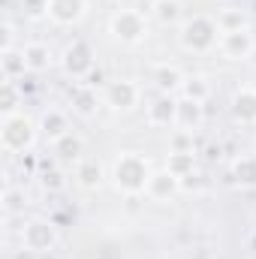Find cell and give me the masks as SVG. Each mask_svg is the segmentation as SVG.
Listing matches in <instances>:
<instances>
[{
  "mask_svg": "<svg viewBox=\"0 0 256 259\" xmlns=\"http://www.w3.org/2000/svg\"><path fill=\"white\" fill-rule=\"evenodd\" d=\"M151 160L139 151H124L115 166H112V181L121 193L127 196H139L148 190V181H151Z\"/></svg>",
  "mask_w": 256,
  "mask_h": 259,
  "instance_id": "obj_1",
  "label": "cell"
},
{
  "mask_svg": "<svg viewBox=\"0 0 256 259\" xmlns=\"http://www.w3.org/2000/svg\"><path fill=\"white\" fill-rule=\"evenodd\" d=\"M220 36H223V30H220L217 18L199 12V15H193V18H184L181 33H178V42H181L184 52L205 55V52H211L214 46H220Z\"/></svg>",
  "mask_w": 256,
  "mask_h": 259,
  "instance_id": "obj_2",
  "label": "cell"
},
{
  "mask_svg": "<svg viewBox=\"0 0 256 259\" xmlns=\"http://www.w3.org/2000/svg\"><path fill=\"white\" fill-rule=\"evenodd\" d=\"M36 136H39V124H33L24 112L9 115V118H3V124H0V145H3L6 154L30 151L33 142H36Z\"/></svg>",
  "mask_w": 256,
  "mask_h": 259,
  "instance_id": "obj_3",
  "label": "cell"
},
{
  "mask_svg": "<svg viewBox=\"0 0 256 259\" xmlns=\"http://www.w3.org/2000/svg\"><path fill=\"white\" fill-rule=\"evenodd\" d=\"M109 33L121 46H139L148 36V18L139 9H118L109 18Z\"/></svg>",
  "mask_w": 256,
  "mask_h": 259,
  "instance_id": "obj_4",
  "label": "cell"
},
{
  "mask_svg": "<svg viewBox=\"0 0 256 259\" xmlns=\"http://www.w3.org/2000/svg\"><path fill=\"white\" fill-rule=\"evenodd\" d=\"M58 241H61L58 226L52 220H46V217H33V220H27L21 226V247L27 253H36V256L39 253H52L58 247Z\"/></svg>",
  "mask_w": 256,
  "mask_h": 259,
  "instance_id": "obj_5",
  "label": "cell"
},
{
  "mask_svg": "<svg viewBox=\"0 0 256 259\" xmlns=\"http://www.w3.org/2000/svg\"><path fill=\"white\" fill-rule=\"evenodd\" d=\"M103 103L118 115H130L142 103V88L133 78H115L103 88Z\"/></svg>",
  "mask_w": 256,
  "mask_h": 259,
  "instance_id": "obj_6",
  "label": "cell"
},
{
  "mask_svg": "<svg viewBox=\"0 0 256 259\" xmlns=\"http://www.w3.org/2000/svg\"><path fill=\"white\" fill-rule=\"evenodd\" d=\"M61 66H64L66 75H72V78L81 81V78L97 66V55H94L91 42H84V39H72L64 52H61Z\"/></svg>",
  "mask_w": 256,
  "mask_h": 259,
  "instance_id": "obj_7",
  "label": "cell"
},
{
  "mask_svg": "<svg viewBox=\"0 0 256 259\" xmlns=\"http://www.w3.org/2000/svg\"><path fill=\"white\" fill-rule=\"evenodd\" d=\"M46 15L61 27H72L88 15V0H46Z\"/></svg>",
  "mask_w": 256,
  "mask_h": 259,
  "instance_id": "obj_8",
  "label": "cell"
},
{
  "mask_svg": "<svg viewBox=\"0 0 256 259\" xmlns=\"http://www.w3.org/2000/svg\"><path fill=\"white\" fill-rule=\"evenodd\" d=\"M145 121L148 127H175L178 124V100H172L169 94H160L157 100H151L145 106Z\"/></svg>",
  "mask_w": 256,
  "mask_h": 259,
  "instance_id": "obj_9",
  "label": "cell"
},
{
  "mask_svg": "<svg viewBox=\"0 0 256 259\" xmlns=\"http://www.w3.org/2000/svg\"><path fill=\"white\" fill-rule=\"evenodd\" d=\"M217 49L226 61H247L256 52V39L250 30H235V33H223Z\"/></svg>",
  "mask_w": 256,
  "mask_h": 259,
  "instance_id": "obj_10",
  "label": "cell"
},
{
  "mask_svg": "<svg viewBox=\"0 0 256 259\" xmlns=\"http://www.w3.org/2000/svg\"><path fill=\"white\" fill-rule=\"evenodd\" d=\"M181 178L178 175H172L169 169H160V172H154L151 175V181H148V190L145 193L151 196L154 202H169V199H175V196L181 193Z\"/></svg>",
  "mask_w": 256,
  "mask_h": 259,
  "instance_id": "obj_11",
  "label": "cell"
},
{
  "mask_svg": "<svg viewBox=\"0 0 256 259\" xmlns=\"http://www.w3.org/2000/svg\"><path fill=\"white\" fill-rule=\"evenodd\" d=\"M229 109H232V118L238 124H256V88H250V84L238 88Z\"/></svg>",
  "mask_w": 256,
  "mask_h": 259,
  "instance_id": "obj_12",
  "label": "cell"
},
{
  "mask_svg": "<svg viewBox=\"0 0 256 259\" xmlns=\"http://www.w3.org/2000/svg\"><path fill=\"white\" fill-rule=\"evenodd\" d=\"M69 106H72V112L81 115V118L97 115V109H100V94H97V88L78 81V84L72 88V94H69Z\"/></svg>",
  "mask_w": 256,
  "mask_h": 259,
  "instance_id": "obj_13",
  "label": "cell"
},
{
  "mask_svg": "<svg viewBox=\"0 0 256 259\" xmlns=\"http://www.w3.org/2000/svg\"><path fill=\"white\" fill-rule=\"evenodd\" d=\"M52 151H55V157L61 163H72L75 166L78 160H84V139L78 133H66L58 142H52Z\"/></svg>",
  "mask_w": 256,
  "mask_h": 259,
  "instance_id": "obj_14",
  "label": "cell"
},
{
  "mask_svg": "<svg viewBox=\"0 0 256 259\" xmlns=\"http://www.w3.org/2000/svg\"><path fill=\"white\" fill-rule=\"evenodd\" d=\"M103 178H106V172H103V163H100L97 157H84V160L75 163V184H78V187L97 190V187L103 184Z\"/></svg>",
  "mask_w": 256,
  "mask_h": 259,
  "instance_id": "obj_15",
  "label": "cell"
},
{
  "mask_svg": "<svg viewBox=\"0 0 256 259\" xmlns=\"http://www.w3.org/2000/svg\"><path fill=\"white\" fill-rule=\"evenodd\" d=\"M24 64H27V72H46V69H52L55 66V52L46 46V42H27L24 49Z\"/></svg>",
  "mask_w": 256,
  "mask_h": 259,
  "instance_id": "obj_16",
  "label": "cell"
},
{
  "mask_svg": "<svg viewBox=\"0 0 256 259\" xmlns=\"http://www.w3.org/2000/svg\"><path fill=\"white\" fill-rule=\"evenodd\" d=\"M39 133H42L49 142H58L61 136L72 133V130H69V118H66L64 109H46L42 118H39Z\"/></svg>",
  "mask_w": 256,
  "mask_h": 259,
  "instance_id": "obj_17",
  "label": "cell"
},
{
  "mask_svg": "<svg viewBox=\"0 0 256 259\" xmlns=\"http://www.w3.org/2000/svg\"><path fill=\"white\" fill-rule=\"evenodd\" d=\"M184 72L178 69L175 64H160V66H154V84H157V91L160 94H175V91H181L184 88Z\"/></svg>",
  "mask_w": 256,
  "mask_h": 259,
  "instance_id": "obj_18",
  "label": "cell"
},
{
  "mask_svg": "<svg viewBox=\"0 0 256 259\" xmlns=\"http://www.w3.org/2000/svg\"><path fill=\"white\" fill-rule=\"evenodd\" d=\"M202 106H205V103H196V100L181 97V100H178V124H175V127L196 133V130L202 127V121H205V109H202Z\"/></svg>",
  "mask_w": 256,
  "mask_h": 259,
  "instance_id": "obj_19",
  "label": "cell"
},
{
  "mask_svg": "<svg viewBox=\"0 0 256 259\" xmlns=\"http://www.w3.org/2000/svg\"><path fill=\"white\" fill-rule=\"evenodd\" d=\"M151 12H154L157 24H163V27L184 24V3L181 0H154Z\"/></svg>",
  "mask_w": 256,
  "mask_h": 259,
  "instance_id": "obj_20",
  "label": "cell"
},
{
  "mask_svg": "<svg viewBox=\"0 0 256 259\" xmlns=\"http://www.w3.org/2000/svg\"><path fill=\"white\" fill-rule=\"evenodd\" d=\"M18 106H24V88L18 81L3 78V88H0V112H3V118L18 115Z\"/></svg>",
  "mask_w": 256,
  "mask_h": 259,
  "instance_id": "obj_21",
  "label": "cell"
},
{
  "mask_svg": "<svg viewBox=\"0 0 256 259\" xmlns=\"http://www.w3.org/2000/svg\"><path fill=\"white\" fill-rule=\"evenodd\" d=\"M232 178L241 187H256V154H241L232 160Z\"/></svg>",
  "mask_w": 256,
  "mask_h": 259,
  "instance_id": "obj_22",
  "label": "cell"
},
{
  "mask_svg": "<svg viewBox=\"0 0 256 259\" xmlns=\"http://www.w3.org/2000/svg\"><path fill=\"white\" fill-rule=\"evenodd\" d=\"M0 66H3V78H9V81H18V78L27 72V64H24V52H15V49H3Z\"/></svg>",
  "mask_w": 256,
  "mask_h": 259,
  "instance_id": "obj_23",
  "label": "cell"
},
{
  "mask_svg": "<svg viewBox=\"0 0 256 259\" xmlns=\"http://www.w3.org/2000/svg\"><path fill=\"white\" fill-rule=\"evenodd\" d=\"M0 205H3V217H6V220H12V217L24 214V208H27V193H24L21 187H6Z\"/></svg>",
  "mask_w": 256,
  "mask_h": 259,
  "instance_id": "obj_24",
  "label": "cell"
},
{
  "mask_svg": "<svg viewBox=\"0 0 256 259\" xmlns=\"http://www.w3.org/2000/svg\"><path fill=\"white\" fill-rule=\"evenodd\" d=\"M181 97L196 100V103H205L211 97V81L205 75H187L184 78V88H181Z\"/></svg>",
  "mask_w": 256,
  "mask_h": 259,
  "instance_id": "obj_25",
  "label": "cell"
},
{
  "mask_svg": "<svg viewBox=\"0 0 256 259\" xmlns=\"http://www.w3.org/2000/svg\"><path fill=\"white\" fill-rule=\"evenodd\" d=\"M166 169L184 181L187 175L196 172V151H190V154H169L166 157Z\"/></svg>",
  "mask_w": 256,
  "mask_h": 259,
  "instance_id": "obj_26",
  "label": "cell"
},
{
  "mask_svg": "<svg viewBox=\"0 0 256 259\" xmlns=\"http://www.w3.org/2000/svg\"><path fill=\"white\" fill-rule=\"evenodd\" d=\"M217 24L223 33H235V30H247V12L244 9H223L217 15Z\"/></svg>",
  "mask_w": 256,
  "mask_h": 259,
  "instance_id": "obj_27",
  "label": "cell"
},
{
  "mask_svg": "<svg viewBox=\"0 0 256 259\" xmlns=\"http://www.w3.org/2000/svg\"><path fill=\"white\" fill-rule=\"evenodd\" d=\"M190 151H196V133L175 127L172 139H169V154H190Z\"/></svg>",
  "mask_w": 256,
  "mask_h": 259,
  "instance_id": "obj_28",
  "label": "cell"
},
{
  "mask_svg": "<svg viewBox=\"0 0 256 259\" xmlns=\"http://www.w3.org/2000/svg\"><path fill=\"white\" fill-rule=\"evenodd\" d=\"M39 184H42L49 193H58V190H64V187H66L64 172H58V169H46V172L39 175Z\"/></svg>",
  "mask_w": 256,
  "mask_h": 259,
  "instance_id": "obj_29",
  "label": "cell"
},
{
  "mask_svg": "<svg viewBox=\"0 0 256 259\" xmlns=\"http://www.w3.org/2000/svg\"><path fill=\"white\" fill-rule=\"evenodd\" d=\"M81 81H84V84H91V88H106V84H109L100 66H94V69H91V72H88V75H84Z\"/></svg>",
  "mask_w": 256,
  "mask_h": 259,
  "instance_id": "obj_30",
  "label": "cell"
},
{
  "mask_svg": "<svg viewBox=\"0 0 256 259\" xmlns=\"http://www.w3.org/2000/svg\"><path fill=\"white\" fill-rule=\"evenodd\" d=\"M3 49H12V24L3 21Z\"/></svg>",
  "mask_w": 256,
  "mask_h": 259,
  "instance_id": "obj_31",
  "label": "cell"
}]
</instances>
